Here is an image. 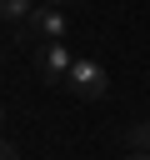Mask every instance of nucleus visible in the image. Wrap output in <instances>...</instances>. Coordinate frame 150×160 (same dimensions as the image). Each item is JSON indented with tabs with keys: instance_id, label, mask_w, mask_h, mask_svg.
<instances>
[{
	"instance_id": "obj_7",
	"label": "nucleus",
	"mask_w": 150,
	"mask_h": 160,
	"mask_svg": "<svg viewBox=\"0 0 150 160\" xmlns=\"http://www.w3.org/2000/svg\"><path fill=\"white\" fill-rule=\"evenodd\" d=\"M125 160H150V150H130V155H125Z\"/></svg>"
},
{
	"instance_id": "obj_4",
	"label": "nucleus",
	"mask_w": 150,
	"mask_h": 160,
	"mask_svg": "<svg viewBox=\"0 0 150 160\" xmlns=\"http://www.w3.org/2000/svg\"><path fill=\"white\" fill-rule=\"evenodd\" d=\"M30 10H35V0H0L5 20H30Z\"/></svg>"
},
{
	"instance_id": "obj_9",
	"label": "nucleus",
	"mask_w": 150,
	"mask_h": 160,
	"mask_svg": "<svg viewBox=\"0 0 150 160\" xmlns=\"http://www.w3.org/2000/svg\"><path fill=\"white\" fill-rule=\"evenodd\" d=\"M0 125H5V110H0Z\"/></svg>"
},
{
	"instance_id": "obj_1",
	"label": "nucleus",
	"mask_w": 150,
	"mask_h": 160,
	"mask_svg": "<svg viewBox=\"0 0 150 160\" xmlns=\"http://www.w3.org/2000/svg\"><path fill=\"white\" fill-rule=\"evenodd\" d=\"M65 85H70L75 95H85V100H100V95L110 90V75H105V65H100V60H75Z\"/></svg>"
},
{
	"instance_id": "obj_6",
	"label": "nucleus",
	"mask_w": 150,
	"mask_h": 160,
	"mask_svg": "<svg viewBox=\"0 0 150 160\" xmlns=\"http://www.w3.org/2000/svg\"><path fill=\"white\" fill-rule=\"evenodd\" d=\"M0 160H20V155H15V145H10V140H0Z\"/></svg>"
},
{
	"instance_id": "obj_2",
	"label": "nucleus",
	"mask_w": 150,
	"mask_h": 160,
	"mask_svg": "<svg viewBox=\"0 0 150 160\" xmlns=\"http://www.w3.org/2000/svg\"><path fill=\"white\" fill-rule=\"evenodd\" d=\"M70 65H75V55H70L60 40H45V45H40V80L60 85V80H70Z\"/></svg>"
},
{
	"instance_id": "obj_3",
	"label": "nucleus",
	"mask_w": 150,
	"mask_h": 160,
	"mask_svg": "<svg viewBox=\"0 0 150 160\" xmlns=\"http://www.w3.org/2000/svg\"><path fill=\"white\" fill-rule=\"evenodd\" d=\"M30 35H40V40H65V10H60V5H35V10H30Z\"/></svg>"
},
{
	"instance_id": "obj_5",
	"label": "nucleus",
	"mask_w": 150,
	"mask_h": 160,
	"mask_svg": "<svg viewBox=\"0 0 150 160\" xmlns=\"http://www.w3.org/2000/svg\"><path fill=\"white\" fill-rule=\"evenodd\" d=\"M130 150H150V120H140V125H130Z\"/></svg>"
},
{
	"instance_id": "obj_8",
	"label": "nucleus",
	"mask_w": 150,
	"mask_h": 160,
	"mask_svg": "<svg viewBox=\"0 0 150 160\" xmlns=\"http://www.w3.org/2000/svg\"><path fill=\"white\" fill-rule=\"evenodd\" d=\"M45 5H70V0H45Z\"/></svg>"
},
{
	"instance_id": "obj_10",
	"label": "nucleus",
	"mask_w": 150,
	"mask_h": 160,
	"mask_svg": "<svg viewBox=\"0 0 150 160\" xmlns=\"http://www.w3.org/2000/svg\"><path fill=\"white\" fill-rule=\"evenodd\" d=\"M0 60H5V55H0Z\"/></svg>"
}]
</instances>
